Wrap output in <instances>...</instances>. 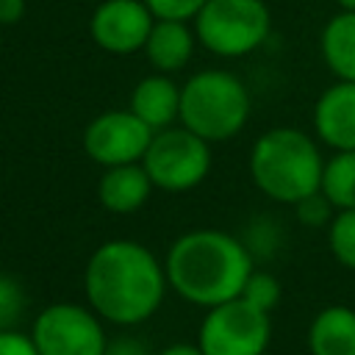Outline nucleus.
Here are the masks:
<instances>
[{
	"label": "nucleus",
	"instance_id": "obj_14",
	"mask_svg": "<svg viewBox=\"0 0 355 355\" xmlns=\"http://www.w3.org/2000/svg\"><path fill=\"white\" fill-rule=\"evenodd\" d=\"M153 189L155 186H153L150 175L144 172L141 161L122 164V166L103 169L100 180H97V200L111 214H133L147 205Z\"/></svg>",
	"mask_w": 355,
	"mask_h": 355
},
{
	"label": "nucleus",
	"instance_id": "obj_28",
	"mask_svg": "<svg viewBox=\"0 0 355 355\" xmlns=\"http://www.w3.org/2000/svg\"><path fill=\"white\" fill-rule=\"evenodd\" d=\"M0 47H3V28H0Z\"/></svg>",
	"mask_w": 355,
	"mask_h": 355
},
{
	"label": "nucleus",
	"instance_id": "obj_12",
	"mask_svg": "<svg viewBox=\"0 0 355 355\" xmlns=\"http://www.w3.org/2000/svg\"><path fill=\"white\" fill-rule=\"evenodd\" d=\"M128 108L155 133L172 125H180V86L172 75L150 72L136 80Z\"/></svg>",
	"mask_w": 355,
	"mask_h": 355
},
{
	"label": "nucleus",
	"instance_id": "obj_8",
	"mask_svg": "<svg viewBox=\"0 0 355 355\" xmlns=\"http://www.w3.org/2000/svg\"><path fill=\"white\" fill-rule=\"evenodd\" d=\"M39 355H105L108 336L103 319L78 302H53L33 319L31 333Z\"/></svg>",
	"mask_w": 355,
	"mask_h": 355
},
{
	"label": "nucleus",
	"instance_id": "obj_11",
	"mask_svg": "<svg viewBox=\"0 0 355 355\" xmlns=\"http://www.w3.org/2000/svg\"><path fill=\"white\" fill-rule=\"evenodd\" d=\"M313 136L333 153L355 150V83L336 80L313 103Z\"/></svg>",
	"mask_w": 355,
	"mask_h": 355
},
{
	"label": "nucleus",
	"instance_id": "obj_5",
	"mask_svg": "<svg viewBox=\"0 0 355 355\" xmlns=\"http://www.w3.org/2000/svg\"><path fill=\"white\" fill-rule=\"evenodd\" d=\"M197 44L216 58H244L272 33L266 0H208L191 19Z\"/></svg>",
	"mask_w": 355,
	"mask_h": 355
},
{
	"label": "nucleus",
	"instance_id": "obj_6",
	"mask_svg": "<svg viewBox=\"0 0 355 355\" xmlns=\"http://www.w3.org/2000/svg\"><path fill=\"white\" fill-rule=\"evenodd\" d=\"M153 186L169 194H183L205 183L214 166L211 144L183 125L155 130L141 158Z\"/></svg>",
	"mask_w": 355,
	"mask_h": 355
},
{
	"label": "nucleus",
	"instance_id": "obj_10",
	"mask_svg": "<svg viewBox=\"0 0 355 355\" xmlns=\"http://www.w3.org/2000/svg\"><path fill=\"white\" fill-rule=\"evenodd\" d=\"M153 22L155 17L144 0H103L89 17V36L111 55H133L144 50Z\"/></svg>",
	"mask_w": 355,
	"mask_h": 355
},
{
	"label": "nucleus",
	"instance_id": "obj_20",
	"mask_svg": "<svg viewBox=\"0 0 355 355\" xmlns=\"http://www.w3.org/2000/svg\"><path fill=\"white\" fill-rule=\"evenodd\" d=\"M25 288L22 283L8 275V272H0V330H14L17 322L22 319L25 313Z\"/></svg>",
	"mask_w": 355,
	"mask_h": 355
},
{
	"label": "nucleus",
	"instance_id": "obj_21",
	"mask_svg": "<svg viewBox=\"0 0 355 355\" xmlns=\"http://www.w3.org/2000/svg\"><path fill=\"white\" fill-rule=\"evenodd\" d=\"M291 208H294L297 219H300L305 227H327V225H330V219L336 216L333 202H330L322 191L308 194L305 200H300V202H297V205H291Z\"/></svg>",
	"mask_w": 355,
	"mask_h": 355
},
{
	"label": "nucleus",
	"instance_id": "obj_1",
	"mask_svg": "<svg viewBox=\"0 0 355 355\" xmlns=\"http://www.w3.org/2000/svg\"><path fill=\"white\" fill-rule=\"evenodd\" d=\"M169 288L164 261L136 239H108L86 261L83 291L89 308L111 324L147 322Z\"/></svg>",
	"mask_w": 355,
	"mask_h": 355
},
{
	"label": "nucleus",
	"instance_id": "obj_2",
	"mask_svg": "<svg viewBox=\"0 0 355 355\" xmlns=\"http://www.w3.org/2000/svg\"><path fill=\"white\" fill-rule=\"evenodd\" d=\"M169 288L200 308H214L241 297L255 258L241 239L216 227H197L180 233L166 250Z\"/></svg>",
	"mask_w": 355,
	"mask_h": 355
},
{
	"label": "nucleus",
	"instance_id": "obj_15",
	"mask_svg": "<svg viewBox=\"0 0 355 355\" xmlns=\"http://www.w3.org/2000/svg\"><path fill=\"white\" fill-rule=\"evenodd\" d=\"M311 355H355V311L349 305L322 308L308 327Z\"/></svg>",
	"mask_w": 355,
	"mask_h": 355
},
{
	"label": "nucleus",
	"instance_id": "obj_17",
	"mask_svg": "<svg viewBox=\"0 0 355 355\" xmlns=\"http://www.w3.org/2000/svg\"><path fill=\"white\" fill-rule=\"evenodd\" d=\"M319 191L333 202L336 211L355 208V150L333 153L324 158Z\"/></svg>",
	"mask_w": 355,
	"mask_h": 355
},
{
	"label": "nucleus",
	"instance_id": "obj_7",
	"mask_svg": "<svg viewBox=\"0 0 355 355\" xmlns=\"http://www.w3.org/2000/svg\"><path fill=\"white\" fill-rule=\"evenodd\" d=\"M269 338V313L241 297L208 308L197 330V347L202 355H263Z\"/></svg>",
	"mask_w": 355,
	"mask_h": 355
},
{
	"label": "nucleus",
	"instance_id": "obj_27",
	"mask_svg": "<svg viewBox=\"0 0 355 355\" xmlns=\"http://www.w3.org/2000/svg\"><path fill=\"white\" fill-rule=\"evenodd\" d=\"M338 11H355V0H336Z\"/></svg>",
	"mask_w": 355,
	"mask_h": 355
},
{
	"label": "nucleus",
	"instance_id": "obj_9",
	"mask_svg": "<svg viewBox=\"0 0 355 355\" xmlns=\"http://www.w3.org/2000/svg\"><path fill=\"white\" fill-rule=\"evenodd\" d=\"M150 139L153 130L130 108H108L89 119L80 144L89 161L108 169L122 164H139L150 147Z\"/></svg>",
	"mask_w": 355,
	"mask_h": 355
},
{
	"label": "nucleus",
	"instance_id": "obj_3",
	"mask_svg": "<svg viewBox=\"0 0 355 355\" xmlns=\"http://www.w3.org/2000/svg\"><path fill=\"white\" fill-rule=\"evenodd\" d=\"M247 169L261 194L283 205H297L322 186V144L313 133L277 125L252 141Z\"/></svg>",
	"mask_w": 355,
	"mask_h": 355
},
{
	"label": "nucleus",
	"instance_id": "obj_24",
	"mask_svg": "<svg viewBox=\"0 0 355 355\" xmlns=\"http://www.w3.org/2000/svg\"><path fill=\"white\" fill-rule=\"evenodd\" d=\"M105 355H150V349L136 336H119V338H111L108 341Z\"/></svg>",
	"mask_w": 355,
	"mask_h": 355
},
{
	"label": "nucleus",
	"instance_id": "obj_22",
	"mask_svg": "<svg viewBox=\"0 0 355 355\" xmlns=\"http://www.w3.org/2000/svg\"><path fill=\"white\" fill-rule=\"evenodd\" d=\"M205 3L208 0H144V6L153 11L155 19H178V22H191Z\"/></svg>",
	"mask_w": 355,
	"mask_h": 355
},
{
	"label": "nucleus",
	"instance_id": "obj_19",
	"mask_svg": "<svg viewBox=\"0 0 355 355\" xmlns=\"http://www.w3.org/2000/svg\"><path fill=\"white\" fill-rule=\"evenodd\" d=\"M241 300H247L250 305L272 313V308L280 302V280L272 272L252 269V275L247 277V283L241 288Z\"/></svg>",
	"mask_w": 355,
	"mask_h": 355
},
{
	"label": "nucleus",
	"instance_id": "obj_13",
	"mask_svg": "<svg viewBox=\"0 0 355 355\" xmlns=\"http://www.w3.org/2000/svg\"><path fill=\"white\" fill-rule=\"evenodd\" d=\"M194 47H197V36H194L191 22L155 19L141 53L147 55L153 72L175 75L191 61Z\"/></svg>",
	"mask_w": 355,
	"mask_h": 355
},
{
	"label": "nucleus",
	"instance_id": "obj_16",
	"mask_svg": "<svg viewBox=\"0 0 355 355\" xmlns=\"http://www.w3.org/2000/svg\"><path fill=\"white\" fill-rule=\"evenodd\" d=\"M319 53L336 80L355 83V11H336L324 22L319 33Z\"/></svg>",
	"mask_w": 355,
	"mask_h": 355
},
{
	"label": "nucleus",
	"instance_id": "obj_18",
	"mask_svg": "<svg viewBox=\"0 0 355 355\" xmlns=\"http://www.w3.org/2000/svg\"><path fill=\"white\" fill-rule=\"evenodd\" d=\"M327 244L333 258L355 272V208L336 211V216L327 225Z\"/></svg>",
	"mask_w": 355,
	"mask_h": 355
},
{
	"label": "nucleus",
	"instance_id": "obj_26",
	"mask_svg": "<svg viewBox=\"0 0 355 355\" xmlns=\"http://www.w3.org/2000/svg\"><path fill=\"white\" fill-rule=\"evenodd\" d=\"M158 355H202V349L197 344H169L166 349H161Z\"/></svg>",
	"mask_w": 355,
	"mask_h": 355
},
{
	"label": "nucleus",
	"instance_id": "obj_25",
	"mask_svg": "<svg viewBox=\"0 0 355 355\" xmlns=\"http://www.w3.org/2000/svg\"><path fill=\"white\" fill-rule=\"evenodd\" d=\"M28 11V0H0V28L17 25Z\"/></svg>",
	"mask_w": 355,
	"mask_h": 355
},
{
	"label": "nucleus",
	"instance_id": "obj_23",
	"mask_svg": "<svg viewBox=\"0 0 355 355\" xmlns=\"http://www.w3.org/2000/svg\"><path fill=\"white\" fill-rule=\"evenodd\" d=\"M0 355H39L33 338L28 333L14 330H0Z\"/></svg>",
	"mask_w": 355,
	"mask_h": 355
},
{
	"label": "nucleus",
	"instance_id": "obj_4",
	"mask_svg": "<svg viewBox=\"0 0 355 355\" xmlns=\"http://www.w3.org/2000/svg\"><path fill=\"white\" fill-rule=\"evenodd\" d=\"M250 111L252 94L230 69H200L180 86V125L208 144L239 136Z\"/></svg>",
	"mask_w": 355,
	"mask_h": 355
}]
</instances>
